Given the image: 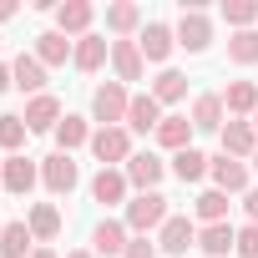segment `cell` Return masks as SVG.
Returning <instances> with one entry per match:
<instances>
[{
	"instance_id": "obj_29",
	"label": "cell",
	"mask_w": 258,
	"mask_h": 258,
	"mask_svg": "<svg viewBox=\"0 0 258 258\" xmlns=\"http://www.w3.org/2000/svg\"><path fill=\"white\" fill-rule=\"evenodd\" d=\"M223 106H228V116H238V121H253V111H258V86H253V81H228V91H223Z\"/></svg>"
},
{
	"instance_id": "obj_26",
	"label": "cell",
	"mask_w": 258,
	"mask_h": 258,
	"mask_svg": "<svg viewBox=\"0 0 258 258\" xmlns=\"http://www.w3.org/2000/svg\"><path fill=\"white\" fill-rule=\"evenodd\" d=\"M198 248L208 258H228L238 248V228L233 223H208V228H198Z\"/></svg>"
},
{
	"instance_id": "obj_15",
	"label": "cell",
	"mask_w": 258,
	"mask_h": 258,
	"mask_svg": "<svg viewBox=\"0 0 258 258\" xmlns=\"http://www.w3.org/2000/svg\"><path fill=\"white\" fill-rule=\"evenodd\" d=\"M106 61H111V41H106V36H96V31H91V36H81V41H76V51H71V66H76L81 76H96Z\"/></svg>"
},
{
	"instance_id": "obj_14",
	"label": "cell",
	"mask_w": 258,
	"mask_h": 258,
	"mask_svg": "<svg viewBox=\"0 0 258 258\" xmlns=\"http://www.w3.org/2000/svg\"><path fill=\"white\" fill-rule=\"evenodd\" d=\"M91 21H96V6H91V0H61V6H56V31L71 36V41L91 36Z\"/></svg>"
},
{
	"instance_id": "obj_4",
	"label": "cell",
	"mask_w": 258,
	"mask_h": 258,
	"mask_svg": "<svg viewBox=\"0 0 258 258\" xmlns=\"http://www.w3.org/2000/svg\"><path fill=\"white\" fill-rule=\"evenodd\" d=\"M91 157L101 167H126L132 162V132L126 126H96L91 132Z\"/></svg>"
},
{
	"instance_id": "obj_22",
	"label": "cell",
	"mask_w": 258,
	"mask_h": 258,
	"mask_svg": "<svg viewBox=\"0 0 258 258\" xmlns=\"http://www.w3.org/2000/svg\"><path fill=\"white\" fill-rule=\"evenodd\" d=\"M192 126H198V132H223V126H228L223 91H203V96L192 101Z\"/></svg>"
},
{
	"instance_id": "obj_41",
	"label": "cell",
	"mask_w": 258,
	"mask_h": 258,
	"mask_svg": "<svg viewBox=\"0 0 258 258\" xmlns=\"http://www.w3.org/2000/svg\"><path fill=\"white\" fill-rule=\"evenodd\" d=\"M66 258H96V253H91V248H71Z\"/></svg>"
},
{
	"instance_id": "obj_5",
	"label": "cell",
	"mask_w": 258,
	"mask_h": 258,
	"mask_svg": "<svg viewBox=\"0 0 258 258\" xmlns=\"http://www.w3.org/2000/svg\"><path fill=\"white\" fill-rule=\"evenodd\" d=\"M137 46H142V61H147V66H162V71H167V61H172V51H177V31H172L167 21H147L142 36H137Z\"/></svg>"
},
{
	"instance_id": "obj_10",
	"label": "cell",
	"mask_w": 258,
	"mask_h": 258,
	"mask_svg": "<svg viewBox=\"0 0 258 258\" xmlns=\"http://www.w3.org/2000/svg\"><path fill=\"white\" fill-rule=\"evenodd\" d=\"M208 177H213V187H223V192H248V187H253V167L238 162V157H228V152H218V157L208 162Z\"/></svg>"
},
{
	"instance_id": "obj_24",
	"label": "cell",
	"mask_w": 258,
	"mask_h": 258,
	"mask_svg": "<svg viewBox=\"0 0 258 258\" xmlns=\"http://www.w3.org/2000/svg\"><path fill=\"white\" fill-rule=\"evenodd\" d=\"M137 26H142V6H137V0H111V6H106V31L116 41H132Z\"/></svg>"
},
{
	"instance_id": "obj_8",
	"label": "cell",
	"mask_w": 258,
	"mask_h": 258,
	"mask_svg": "<svg viewBox=\"0 0 258 258\" xmlns=\"http://www.w3.org/2000/svg\"><path fill=\"white\" fill-rule=\"evenodd\" d=\"M36 182H41V162H36V157L16 152V157H6V162H0V187H6V192L26 198V192H31Z\"/></svg>"
},
{
	"instance_id": "obj_25",
	"label": "cell",
	"mask_w": 258,
	"mask_h": 258,
	"mask_svg": "<svg viewBox=\"0 0 258 258\" xmlns=\"http://www.w3.org/2000/svg\"><path fill=\"white\" fill-rule=\"evenodd\" d=\"M11 76H16V86H21L26 96H41V91H46V66L36 61V51H21V56L11 61Z\"/></svg>"
},
{
	"instance_id": "obj_42",
	"label": "cell",
	"mask_w": 258,
	"mask_h": 258,
	"mask_svg": "<svg viewBox=\"0 0 258 258\" xmlns=\"http://www.w3.org/2000/svg\"><path fill=\"white\" fill-rule=\"evenodd\" d=\"M253 132H258V111H253Z\"/></svg>"
},
{
	"instance_id": "obj_36",
	"label": "cell",
	"mask_w": 258,
	"mask_h": 258,
	"mask_svg": "<svg viewBox=\"0 0 258 258\" xmlns=\"http://www.w3.org/2000/svg\"><path fill=\"white\" fill-rule=\"evenodd\" d=\"M121 258H162V253H157V243H152V238H132Z\"/></svg>"
},
{
	"instance_id": "obj_3",
	"label": "cell",
	"mask_w": 258,
	"mask_h": 258,
	"mask_svg": "<svg viewBox=\"0 0 258 258\" xmlns=\"http://www.w3.org/2000/svg\"><path fill=\"white\" fill-rule=\"evenodd\" d=\"M126 106H132V91L121 81H101L91 91V121L96 126H126Z\"/></svg>"
},
{
	"instance_id": "obj_35",
	"label": "cell",
	"mask_w": 258,
	"mask_h": 258,
	"mask_svg": "<svg viewBox=\"0 0 258 258\" xmlns=\"http://www.w3.org/2000/svg\"><path fill=\"white\" fill-rule=\"evenodd\" d=\"M238 258H258V223H243L238 228V248H233Z\"/></svg>"
},
{
	"instance_id": "obj_28",
	"label": "cell",
	"mask_w": 258,
	"mask_h": 258,
	"mask_svg": "<svg viewBox=\"0 0 258 258\" xmlns=\"http://www.w3.org/2000/svg\"><path fill=\"white\" fill-rule=\"evenodd\" d=\"M192 223L208 228V223H228V192L223 187H203L198 203H192Z\"/></svg>"
},
{
	"instance_id": "obj_43",
	"label": "cell",
	"mask_w": 258,
	"mask_h": 258,
	"mask_svg": "<svg viewBox=\"0 0 258 258\" xmlns=\"http://www.w3.org/2000/svg\"><path fill=\"white\" fill-rule=\"evenodd\" d=\"M253 172H258V152H253Z\"/></svg>"
},
{
	"instance_id": "obj_16",
	"label": "cell",
	"mask_w": 258,
	"mask_h": 258,
	"mask_svg": "<svg viewBox=\"0 0 258 258\" xmlns=\"http://www.w3.org/2000/svg\"><path fill=\"white\" fill-rule=\"evenodd\" d=\"M223 152L228 157H238V162H253V152H258V132H253V121H238V116H228V126H223Z\"/></svg>"
},
{
	"instance_id": "obj_11",
	"label": "cell",
	"mask_w": 258,
	"mask_h": 258,
	"mask_svg": "<svg viewBox=\"0 0 258 258\" xmlns=\"http://www.w3.org/2000/svg\"><path fill=\"white\" fill-rule=\"evenodd\" d=\"M121 172H126V182H132L137 192H157L162 177H167V162H162L157 152H132V162H126Z\"/></svg>"
},
{
	"instance_id": "obj_20",
	"label": "cell",
	"mask_w": 258,
	"mask_h": 258,
	"mask_svg": "<svg viewBox=\"0 0 258 258\" xmlns=\"http://www.w3.org/2000/svg\"><path fill=\"white\" fill-rule=\"evenodd\" d=\"M21 116H26L31 132H56L66 111H61V101H56L51 91H41V96H31V101H26V111H21Z\"/></svg>"
},
{
	"instance_id": "obj_31",
	"label": "cell",
	"mask_w": 258,
	"mask_h": 258,
	"mask_svg": "<svg viewBox=\"0 0 258 258\" xmlns=\"http://www.w3.org/2000/svg\"><path fill=\"white\" fill-rule=\"evenodd\" d=\"M152 96H157L162 106H177V101H187V76H182L177 66L157 71V81H152Z\"/></svg>"
},
{
	"instance_id": "obj_13",
	"label": "cell",
	"mask_w": 258,
	"mask_h": 258,
	"mask_svg": "<svg viewBox=\"0 0 258 258\" xmlns=\"http://www.w3.org/2000/svg\"><path fill=\"white\" fill-rule=\"evenodd\" d=\"M162 101L152 96V91H137L132 96V106H126V132H137V137H152L157 126H162Z\"/></svg>"
},
{
	"instance_id": "obj_44",
	"label": "cell",
	"mask_w": 258,
	"mask_h": 258,
	"mask_svg": "<svg viewBox=\"0 0 258 258\" xmlns=\"http://www.w3.org/2000/svg\"><path fill=\"white\" fill-rule=\"evenodd\" d=\"M0 228H6V218H0Z\"/></svg>"
},
{
	"instance_id": "obj_12",
	"label": "cell",
	"mask_w": 258,
	"mask_h": 258,
	"mask_svg": "<svg viewBox=\"0 0 258 258\" xmlns=\"http://www.w3.org/2000/svg\"><path fill=\"white\" fill-rule=\"evenodd\" d=\"M126 243H132V228H126L121 218H101V223L91 228V253H96V258H121Z\"/></svg>"
},
{
	"instance_id": "obj_40",
	"label": "cell",
	"mask_w": 258,
	"mask_h": 258,
	"mask_svg": "<svg viewBox=\"0 0 258 258\" xmlns=\"http://www.w3.org/2000/svg\"><path fill=\"white\" fill-rule=\"evenodd\" d=\"M31 258H61V253H56V248H36Z\"/></svg>"
},
{
	"instance_id": "obj_37",
	"label": "cell",
	"mask_w": 258,
	"mask_h": 258,
	"mask_svg": "<svg viewBox=\"0 0 258 258\" xmlns=\"http://www.w3.org/2000/svg\"><path fill=\"white\" fill-rule=\"evenodd\" d=\"M243 213H248V223H258V187L243 192Z\"/></svg>"
},
{
	"instance_id": "obj_34",
	"label": "cell",
	"mask_w": 258,
	"mask_h": 258,
	"mask_svg": "<svg viewBox=\"0 0 258 258\" xmlns=\"http://www.w3.org/2000/svg\"><path fill=\"white\" fill-rule=\"evenodd\" d=\"M223 21H228L233 31H253V21H258V0H223Z\"/></svg>"
},
{
	"instance_id": "obj_9",
	"label": "cell",
	"mask_w": 258,
	"mask_h": 258,
	"mask_svg": "<svg viewBox=\"0 0 258 258\" xmlns=\"http://www.w3.org/2000/svg\"><path fill=\"white\" fill-rule=\"evenodd\" d=\"M91 203H101V208H126V203H132V182H126V172H121V167H101V172L91 177Z\"/></svg>"
},
{
	"instance_id": "obj_19",
	"label": "cell",
	"mask_w": 258,
	"mask_h": 258,
	"mask_svg": "<svg viewBox=\"0 0 258 258\" xmlns=\"http://www.w3.org/2000/svg\"><path fill=\"white\" fill-rule=\"evenodd\" d=\"M192 132H198V126H192V116H182V111H167L162 116V126H157V147L162 152H182V147H192Z\"/></svg>"
},
{
	"instance_id": "obj_32",
	"label": "cell",
	"mask_w": 258,
	"mask_h": 258,
	"mask_svg": "<svg viewBox=\"0 0 258 258\" xmlns=\"http://www.w3.org/2000/svg\"><path fill=\"white\" fill-rule=\"evenodd\" d=\"M26 137H31L26 116H16V111H0V152H6V157H16V152L26 147Z\"/></svg>"
},
{
	"instance_id": "obj_1",
	"label": "cell",
	"mask_w": 258,
	"mask_h": 258,
	"mask_svg": "<svg viewBox=\"0 0 258 258\" xmlns=\"http://www.w3.org/2000/svg\"><path fill=\"white\" fill-rule=\"evenodd\" d=\"M172 218V208H167V198L162 192H137L132 203H126V228H132V238H147V233H162V223Z\"/></svg>"
},
{
	"instance_id": "obj_18",
	"label": "cell",
	"mask_w": 258,
	"mask_h": 258,
	"mask_svg": "<svg viewBox=\"0 0 258 258\" xmlns=\"http://www.w3.org/2000/svg\"><path fill=\"white\" fill-rule=\"evenodd\" d=\"M111 71H116L121 86H126V81H142V76H147L142 46H137V41H111Z\"/></svg>"
},
{
	"instance_id": "obj_33",
	"label": "cell",
	"mask_w": 258,
	"mask_h": 258,
	"mask_svg": "<svg viewBox=\"0 0 258 258\" xmlns=\"http://www.w3.org/2000/svg\"><path fill=\"white\" fill-rule=\"evenodd\" d=\"M228 61L233 66H258V31H233L228 36Z\"/></svg>"
},
{
	"instance_id": "obj_23",
	"label": "cell",
	"mask_w": 258,
	"mask_h": 258,
	"mask_svg": "<svg viewBox=\"0 0 258 258\" xmlns=\"http://www.w3.org/2000/svg\"><path fill=\"white\" fill-rule=\"evenodd\" d=\"M71 51H76V41H71V36H61L56 26L36 36V61H41L46 71H51V66H66V61H71Z\"/></svg>"
},
{
	"instance_id": "obj_30",
	"label": "cell",
	"mask_w": 258,
	"mask_h": 258,
	"mask_svg": "<svg viewBox=\"0 0 258 258\" xmlns=\"http://www.w3.org/2000/svg\"><path fill=\"white\" fill-rule=\"evenodd\" d=\"M208 162H213V157H203L198 147H182V152H172L167 172H172L177 182H203V177H208Z\"/></svg>"
},
{
	"instance_id": "obj_6",
	"label": "cell",
	"mask_w": 258,
	"mask_h": 258,
	"mask_svg": "<svg viewBox=\"0 0 258 258\" xmlns=\"http://www.w3.org/2000/svg\"><path fill=\"white\" fill-rule=\"evenodd\" d=\"M41 182H46V192H51V198H66V192H76L81 167H76L66 152H51V157H41Z\"/></svg>"
},
{
	"instance_id": "obj_17",
	"label": "cell",
	"mask_w": 258,
	"mask_h": 258,
	"mask_svg": "<svg viewBox=\"0 0 258 258\" xmlns=\"http://www.w3.org/2000/svg\"><path fill=\"white\" fill-rule=\"evenodd\" d=\"M26 228H31V238H36L41 248H51V243L61 238V208H56V203H31Z\"/></svg>"
},
{
	"instance_id": "obj_27",
	"label": "cell",
	"mask_w": 258,
	"mask_h": 258,
	"mask_svg": "<svg viewBox=\"0 0 258 258\" xmlns=\"http://www.w3.org/2000/svg\"><path fill=\"white\" fill-rule=\"evenodd\" d=\"M41 243L31 238V228H26V218H16V223H6L0 228V258H31Z\"/></svg>"
},
{
	"instance_id": "obj_38",
	"label": "cell",
	"mask_w": 258,
	"mask_h": 258,
	"mask_svg": "<svg viewBox=\"0 0 258 258\" xmlns=\"http://www.w3.org/2000/svg\"><path fill=\"white\" fill-rule=\"evenodd\" d=\"M11 86H16V76H11V66H6V61H0V96H6Z\"/></svg>"
},
{
	"instance_id": "obj_21",
	"label": "cell",
	"mask_w": 258,
	"mask_h": 258,
	"mask_svg": "<svg viewBox=\"0 0 258 258\" xmlns=\"http://www.w3.org/2000/svg\"><path fill=\"white\" fill-rule=\"evenodd\" d=\"M51 137H56V152H66V157H71L76 147H91V116L66 111V116H61V126H56Z\"/></svg>"
},
{
	"instance_id": "obj_45",
	"label": "cell",
	"mask_w": 258,
	"mask_h": 258,
	"mask_svg": "<svg viewBox=\"0 0 258 258\" xmlns=\"http://www.w3.org/2000/svg\"><path fill=\"white\" fill-rule=\"evenodd\" d=\"M0 162H6V157H0Z\"/></svg>"
},
{
	"instance_id": "obj_2",
	"label": "cell",
	"mask_w": 258,
	"mask_h": 258,
	"mask_svg": "<svg viewBox=\"0 0 258 258\" xmlns=\"http://www.w3.org/2000/svg\"><path fill=\"white\" fill-rule=\"evenodd\" d=\"M172 31H177V46L192 51V56H203V51L213 46V21H208V11H203V0H182Z\"/></svg>"
},
{
	"instance_id": "obj_7",
	"label": "cell",
	"mask_w": 258,
	"mask_h": 258,
	"mask_svg": "<svg viewBox=\"0 0 258 258\" xmlns=\"http://www.w3.org/2000/svg\"><path fill=\"white\" fill-rule=\"evenodd\" d=\"M187 248H198V223H192L187 213H172V218L162 223V233H157V253L182 258Z\"/></svg>"
},
{
	"instance_id": "obj_39",
	"label": "cell",
	"mask_w": 258,
	"mask_h": 258,
	"mask_svg": "<svg viewBox=\"0 0 258 258\" xmlns=\"http://www.w3.org/2000/svg\"><path fill=\"white\" fill-rule=\"evenodd\" d=\"M16 11H21V6H16V0H0V26H6V21H11Z\"/></svg>"
}]
</instances>
